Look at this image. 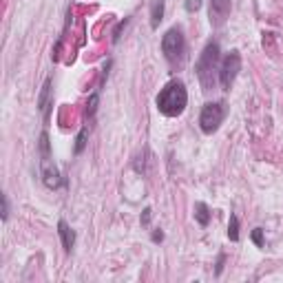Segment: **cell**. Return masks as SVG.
Instances as JSON below:
<instances>
[{"mask_svg": "<svg viewBox=\"0 0 283 283\" xmlns=\"http://www.w3.org/2000/svg\"><path fill=\"white\" fill-rule=\"evenodd\" d=\"M155 104L157 111L166 117H177V115L184 113L186 104H188V91H186V84L181 80H170L162 91L155 97Z\"/></svg>", "mask_w": 283, "mask_h": 283, "instance_id": "obj_1", "label": "cell"}, {"mask_svg": "<svg viewBox=\"0 0 283 283\" xmlns=\"http://www.w3.org/2000/svg\"><path fill=\"white\" fill-rule=\"evenodd\" d=\"M219 64H221L219 62V42L210 40V42L203 47L201 56H199V60H197V66H195L203 91H210L212 88V73H215V71L219 73Z\"/></svg>", "mask_w": 283, "mask_h": 283, "instance_id": "obj_2", "label": "cell"}, {"mask_svg": "<svg viewBox=\"0 0 283 283\" xmlns=\"http://www.w3.org/2000/svg\"><path fill=\"white\" fill-rule=\"evenodd\" d=\"M226 113H228L226 102H208V104H203L201 113H199V126H201V131L206 135H212L224 124Z\"/></svg>", "mask_w": 283, "mask_h": 283, "instance_id": "obj_3", "label": "cell"}, {"mask_svg": "<svg viewBox=\"0 0 283 283\" xmlns=\"http://www.w3.org/2000/svg\"><path fill=\"white\" fill-rule=\"evenodd\" d=\"M162 51L166 56L168 62H175L184 56L186 51V38H184V31L181 27H170V29L164 33L162 38Z\"/></svg>", "mask_w": 283, "mask_h": 283, "instance_id": "obj_4", "label": "cell"}, {"mask_svg": "<svg viewBox=\"0 0 283 283\" xmlns=\"http://www.w3.org/2000/svg\"><path fill=\"white\" fill-rule=\"evenodd\" d=\"M239 71H241V53L234 49V51H230L219 64V84H221V88L228 91V88L234 84V80H237Z\"/></svg>", "mask_w": 283, "mask_h": 283, "instance_id": "obj_5", "label": "cell"}, {"mask_svg": "<svg viewBox=\"0 0 283 283\" xmlns=\"http://www.w3.org/2000/svg\"><path fill=\"white\" fill-rule=\"evenodd\" d=\"M40 177H42V184L47 186L49 190H56V188H60V186L64 184L60 170H57V166L51 162V157L40 159Z\"/></svg>", "mask_w": 283, "mask_h": 283, "instance_id": "obj_6", "label": "cell"}, {"mask_svg": "<svg viewBox=\"0 0 283 283\" xmlns=\"http://www.w3.org/2000/svg\"><path fill=\"white\" fill-rule=\"evenodd\" d=\"M230 9H232V2H230V0H210V4H208V18H210V25L221 27L226 22V18L230 16Z\"/></svg>", "mask_w": 283, "mask_h": 283, "instance_id": "obj_7", "label": "cell"}, {"mask_svg": "<svg viewBox=\"0 0 283 283\" xmlns=\"http://www.w3.org/2000/svg\"><path fill=\"white\" fill-rule=\"evenodd\" d=\"M57 234H60L62 248H64L66 252H71V250H73V246H75V232H73V230H71V226L66 224L64 219H60V221H57Z\"/></svg>", "mask_w": 283, "mask_h": 283, "instance_id": "obj_8", "label": "cell"}, {"mask_svg": "<svg viewBox=\"0 0 283 283\" xmlns=\"http://www.w3.org/2000/svg\"><path fill=\"white\" fill-rule=\"evenodd\" d=\"M38 109L44 113V119H49V111H51V78L44 80V86L38 97Z\"/></svg>", "mask_w": 283, "mask_h": 283, "instance_id": "obj_9", "label": "cell"}, {"mask_svg": "<svg viewBox=\"0 0 283 283\" xmlns=\"http://www.w3.org/2000/svg\"><path fill=\"white\" fill-rule=\"evenodd\" d=\"M162 20H164V0H153V4H150V27L157 29Z\"/></svg>", "mask_w": 283, "mask_h": 283, "instance_id": "obj_10", "label": "cell"}, {"mask_svg": "<svg viewBox=\"0 0 283 283\" xmlns=\"http://www.w3.org/2000/svg\"><path fill=\"white\" fill-rule=\"evenodd\" d=\"M195 219H197V224L203 226V228L210 224V208H208L203 201H197V203H195Z\"/></svg>", "mask_w": 283, "mask_h": 283, "instance_id": "obj_11", "label": "cell"}, {"mask_svg": "<svg viewBox=\"0 0 283 283\" xmlns=\"http://www.w3.org/2000/svg\"><path fill=\"white\" fill-rule=\"evenodd\" d=\"M86 140H88V126H82L75 137V146H73V153L75 155H82L84 148H86Z\"/></svg>", "mask_w": 283, "mask_h": 283, "instance_id": "obj_12", "label": "cell"}, {"mask_svg": "<svg viewBox=\"0 0 283 283\" xmlns=\"http://www.w3.org/2000/svg\"><path fill=\"white\" fill-rule=\"evenodd\" d=\"M228 239H230V241H239V219H237V215H230V221H228Z\"/></svg>", "mask_w": 283, "mask_h": 283, "instance_id": "obj_13", "label": "cell"}, {"mask_svg": "<svg viewBox=\"0 0 283 283\" xmlns=\"http://www.w3.org/2000/svg\"><path fill=\"white\" fill-rule=\"evenodd\" d=\"M97 102H100V93H93L91 97H88V102H86V115L88 117H93L95 115V111H97Z\"/></svg>", "mask_w": 283, "mask_h": 283, "instance_id": "obj_14", "label": "cell"}, {"mask_svg": "<svg viewBox=\"0 0 283 283\" xmlns=\"http://www.w3.org/2000/svg\"><path fill=\"white\" fill-rule=\"evenodd\" d=\"M40 155H42V157H49V135H47V131L40 133Z\"/></svg>", "mask_w": 283, "mask_h": 283, "instance_id": "obj_15", "label": "cell"}, {"mask_svg": "<svg viewBox=\"0 0 283 283\" xmlns=\"http://www.w3.org/2000/svg\"><path fill=\"white\" fill-rule=\"evenodd\" d=\"M126 25H128V18H124V20H119L117 25H115L113 35H111V40H113V42H119V35H122V29H124Z\"/></svg>", "mask_w": 283, "mask_h": 283, "instance_id": "obj_16", "label": "cell"}, {"mask_svg": "<svg viewBox=\"0 0 283 283\" xmlns=\"http://www.w3.org/2000/svg\"><path fill=\"white\" fill-rule=\"evenodd\" d=\"M252 241L256 248H263V228H255L252 230Z\"/></svg>", "mask_w": 283, "mask_h": 283, "instance_id": "obj_17", "label": "cell"}, {"mask_svg": "<svg viewBox=\"0 0 283 283\" xmlns=\"http://www.w3.org/2000/svg\"><path fill=\"white\" fill-rule=\"evenodd\" d=\"M184 7L188 13H195V11H199V7H201V0H186Z\"/></svg>", "mask_w": 283, "mask_h": 283, "instance_id": "obj_18", "label": "cell"}, {"mask_svg": "<svg viewBox=\"0 0 283 283\" xmlns=\"http://www.w3.org/2000/svg\"><path fill=\"white\" fill-rule=\"evenodd\" d=\"M224 263H226V255L221 252V255L217 256V265H215V274H217V277H219L221 270H224Z\"/></svg>", "mask_w": 283, "mask_h": 283, "instance_id": "obj_19", "label": "cell"}, {"mask_svg": "<svg viewBox=\"0 0 283 283\" xmlns=\"http://www.w3.org/2000/svg\"><path fill=\"white\" fill-rule=\"evenodd\" d=\"M9 219V199L7 195H2V221Z\"/></svg>", "mask_w": 283, "mask_h": 283, "instance_id": "obj_20", "label": "cell"}, {"mask_svg": "<svg viewBox=\"0 0 283 283\" xmlns=\"http://www.w3.org/2000/svg\"><path fill=\"white\" fill-rule=\"evenodd\" d=\"M150 224V208H144L142 212V226H148Z\"/></svg>", "mask_w": 283, "mask_h": 283, "instance_id": "obj_21", "label": "cell"}, {"mask_svg": "<svg viewBox=\"0 0 283 283\" xmlns=\"http://www.w3.org/2000/svg\"><path fill=\"white\" fill-rule=\"evenodd\" d=\"M150 239H153L155 243H162L164 241V232H162V230H155V232L150 234Z\"/></svg>", "mask_w": 283, "mask_h": 283, "instance_id": "obj_22", "label": "cell"}]
</instances>
